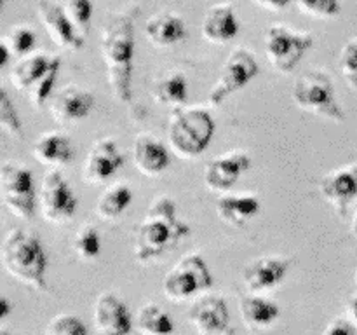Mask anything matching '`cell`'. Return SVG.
Here are the masks:
<instances>
[{
  "label": "cell",
  "mask_w": 357,
  "mask_h": 335,
  "mask_svg": "<svg viewBox=\"0 0 357 335\" xmlns=\"http://www.w3.org/2000/svg\"><path fill=\"white\" fill-rule=\"evenodd\" d=\"M101 56L112 94L121 103L132 100V56H135V14L114 13L101 27Z\"/></svg>",
  "instance_id": "cell-1"
},
{
  "label": "cell",
  "mask_w": 357,
  "mask_h": 335,
  "mask_svg": "<svg viewBox=\"0 0 357 335\" xmlns=\"http://www.w3.org/2000/svg\"><path fill=\"white\" fill-rule=\"evenodd\" d=\"M190 234V225L176 216V202L160 195L150 202L145 218L138 225L132 241V257L138 264H149L173 250Z\"/></svg>",
  "instance_id": "cell-2"
},
{
  "label": "cell",
  "mask_w": 357,
  "mask_h": 335,
  "mask_svg": "<svg viewBox=\"0 0 357 335\" xmlns=\"http://www.w3.org/2000/svg\"><path fill=\"white\" fill-rule=\"evenodd\" d=\"M0 262L17 283L35 292H47V255L35 232L21 227L10 229L0 244Z\"/></svg>",
  "instance_id": "cell-3"
},
{
  "label": "cell",
  "mask_w": 357,
  "mask_h": 335,
  "mask_svg": "<svg viewBox=\"0 0 357 335\" xmlns=\"http://www.w3.org/2000/svg\"><path fill=\"white\" fill-rule=\"evenodd\" d=\"M215 131L216 122L209 108L201 105L174 108L166 128L167 145L180 159H197L211 145Z\"/></svg>",
  "instance_id": "cell-4"
},
{
  "label": "cell",
  "mask_w": 357,
  "mask_h": 335,
  "mask_svg": "<svg viewBox=\"0 0 357 335\" xmlns=\"http://www.w3.org/2000/svg\"><path fill=\"white\" fill-rule=\"evenodd\" d=\"M59 66V56H52L45 51H33L14 63L9 70V80L14 89L26 94L31 107L38 110L54 94Z\"/></svg>",
  "instance_id": "cell-5"
},
{
  "label": "cell",
  "mask_w": 357,
  "mask_h": 335,
  "mask_svg": "<svg viewBox=\"0 0 357 335\" xmlns=\"http://www.w3.org/2000/svg\"><path fill=\"white\" fill-rule=\"evenodd\" d=\"M291 98L300 110L335 124L345 122V112L337 100L333 80L324 70L314 68L296 77Z\"/></svg>",
  "instance_id": "cell-6"
},
{
  "label": "cell",
  "mask_w": 357,
  "mask_h": 335,
  "mask_svg": "<svg viewBox=\"0 0 357 335\" xmlns=\"http://www.w3.org/2000/svg\"><path fill=\"white\" fill-rule=\"evenodd\" d=\"M213 288V274L201 253H187L166 272L162 292L173 302L199 299Z\"/></svg>",
  "instance_id": "cell-7"
},
{
  "label": "cell",
  "mask_w": 357,
  "mask_h": 335,
  "mask_svg": "<svg viewBox=\"0 0 357 335\" xmlns=\"http://www.w3.org/2000/svg\"><path fill=\"white\" fill-rule=\"evenodd\" d=\"M0 201L16 218H33L38 209V192L35 191L33 174L17 161L0 164Z\"/></svg>",
  "instance_id": "cell-8"
},
{
  "label": "cell",
  "mask_w": 357,
  "mask_h": 335,
  "mask_svg": "<svg viewBox=\"0 0 357 335\" xmlns=\"http://www.w3.org/2000/svg\"><path fill=\"white\" fill-rule=\"evenodd\" d=\"M312 44V34L295 30L284 23L271 24L265 31V56L272 68L284 75L295 70Z\"/></svg>",
  "instance_id": "cell-9"
},
{
  "label": "cell",
  "mask_w": 357,
  "mask_h": 335,
  "mask_svg": "<svg viewBox=\"0 0 357 335\" xmlns=\"http://www.w3.org/2000/svg\"><path fill=\"white\" fill-rule=\"evenodd\" d=\"M260 72L257 58L246 47H236L227 56L208 94L209 107H220L229 96L244 89Z\"/></svg>",
  "instance_id": "cell-10"
},
{
  "label": "cell",
  "mask_w": 357,
  "mask_h": 335,
  "mask_svg": "<svg viewBox=\"0 0 357 335\" xmlns=\"http://www.w3.org/2000/svg\"><path fill=\"white\" fill-rule=\"evenodd\" d=\"M38 211L52 225H63L77 211L73 188L59 170H49L38 187Z\"/></svg>",
  "instance_id": "cell-11"
},
{
  "label": "cell",
  "mask_w": 357,
  "mask_h": 335,
  "mask_svg": "<svg viewBox=\"0 0 357 335\" xmlns=\"http://www.w3.org/2000/svg\"><path fill=\"white\" fill-rule=\"evenodd\" d=\"M253 166V159L246 150H229L216 156L204 166L202 181L206 188L215 194H227Z\"/></svg>",
  "instance_id": "cell-12"
},
{
  "label": "cell",
  "mask_w": 357,
  "mask_h": 335,
  "mask_svg": "<svg viewBox=\"0 0 357 335\" xmlns=\"http://www.w3.org/2000/svg\"><path fill=\"white\" fill-rule=\"evenodd\" d=\"M126 157L114 138H101L91 145L82 164V180L87 185H105L124 166Z\"/></svg>",
  "instance_id": "cell-13"
},
{
  "label": "cell",
  "mask_w": 357,
  "mask_h": 335,
  "mask_svg": "<svg viewBox=\"0 0 357 335\" xmlns=\"http://www.w3.org/2000/svg\"><path fill=\"white\" fill-rule=\"evenodd\" d=\"M291 260L281 255H267L248 262L243 269V283L248 293H265L279 288L288 276Z\"/></svg>",
  "instance_id": "cell-14"
},
{
  "label": "cell",
  "mask_w": 357,
  "mask_h": 335,
  "mask_svg": "<svg viewBox=\"0 0 357 335\" xmlns=\"http://www.w3.org/2000/svg\"><path fill=\"white\" fill-rule=\"evenodd\" d=\"M188 321L199 335H234L227 300L218 295L195 299L188 311Z\"/></svg>",
  "instance_id": "cell-15"
},
{
  "label": "cell",
  "mask_w": 357,
  "mask_h": 335,
  "mask_svg": "<svg viewBox=\"0 0 357 335\" xmlns=\"http://www.w3.org/2000/svg\"><path fill=\"white\" fill-rule=\"evenodd\" d=\"M319 194L330 202L340 218H345L351 202L357 198V163L333 168L319 180Z\"/></svg>",
  "instance_id": "cell-16"
},
{
  "label": "cell",
  "mask_w": 357,
  "mask_h": 335,
  "mask_svg": "<svg viewBox=\"0 0 357 335\" xmlns=\"http://www.w3.org/2000/svg\"><path fill=\"white\" fill-rule=\"evenodd\" d=\"M93 323L98 335H131L132 316L124 300L112 292L98 295L93 309Z\"/></svg>",
  "instance_id": "cell-17"
},
{
  "label": "cell",
  "mask_w": 357,
  "mask_h": 335,
  "mask_svg": "<svg viewBox=\"0 0 357 335\" xmlns=\"http://www.w3.org/2000/svg\"><path fill=\"white\" fill-rule=\"evenodd\" d=\"M37 16L40 20L42 27L47 31L52 44L58 45L59 49L79 51L84 45V37H80L72 21L68 20L63 6L51 2V0H38Z\"/></svg>",
  "instance_id": "cell-18"
},
{
  "label": "cell",
  "mask_w": 357,
  "mask_h": 335,
  "mask_svg": "<svg viewBox=\"0 0 357 335\" xmlns=\"http://www.w3.org/2000/svg\"><path fill=\"white\" fill-rule=\"evenodd\" d=\"M94 107V96L84 87L68 84L52 94L49 100V114L58 124H72L86 119Z\"/></svg>",
  "instance_id": "cell-19"
},
{
  "label": "cell",
  "mask_w": 357,
  "mask_h": 335,
  "mask_svg": "<svg viewBox=\"0 0 357 335\" xmlns=\"http://www.w3.org/2000/svg\"><path fill=\"white\" fill-rule=\"evenodd\" d=\"M132 164L145 177H159L169 168L171 157L167 147L152 133H138L131 147Z\"/></svg>",
  "instance_id": "cell-20"
},
{
  "label": "cell",
  "mask_w": 357,
  "mask_h": 335,
  "mask_svg": "<svg viewBox=\"0 0 357 335\" xmlns=\"http://www.w3.org/2000/svg\"><path fill=\"white\" fill-rule=\"evenodd\" d=\"M261 202L253 192L222 194L215 202L216 216L222 223L232 229H244L260 213Z\"/></svg>",
  "instance_id": "cell-21"
},
{
  "label": "cell",
  "mask_w": 357,
  "mask_h": 335,
  "mask_svg": "<svg viewBox=\"0 0 357 335\" xmlns=\"http://www.w3.org/2000/svg\"><path fill=\"white\" fill-rule=\"evenodd\" d=\"M202 37L213 44H225L239 34V20L230 2L213 3L204 13L201 23Z\"/></svg>",
  "instance_id": "cell-22"
},
{
  "label": "cell",
  "mask_w": 357,
  "mask_h": 335,
  "mask_svg": "<svg viewBox=\"0 0 357 335\" xmlns=\"http://www.w3.org/2000/svg\"><path fill=\"white\" fill-rule=\"evenodd\" d=\"M145 37L155 47H171L187 38V24L174 10H160L145 21Z\"/></svg>",
  "instance_id": "cell-23"
},
{
  "label": "cell",
  "mask_w": 357,
  "mask_h": 335,
  "mask_svg": "<svg viewBox=\"0 0 357 335\" xmlns=\"http://www.w3.org/2000/svg\"><path fill=\"white\" fill-rule=\"evenodd\" d=\"M31 156L37 163L58 170L73 159V147L68 136L61 131H45L35 140Z\"/></svg>",
  "instance_id": "cell-24"
},
{
  "label": "cell",
  "mask_w": 357,
  "mask_h": 335,
  "mask_svg": "<svg viewBox=\"0 0 357 335\" xmlns=\"http://www.w3.org/2000/svg\"><path fill=\"white\" fill-rule=\"evenodd\" d=\"M239 314L250 330H267L281 318V307L268 297L246 293L239 299Z\"/></svg>",
  "instance_id": "cell-25"
},
{
  "label": "cell",
  "mask_w": 357,
  "mask_h": 335,
  "mask_svg": "<svg viewBox=\"0 0 357 335\" xmlns=\"http://www.w3.org/2000/svg\"><path fill=\"white\" fill-rule=\"evenodd\" d=\"M153 100L164 107L181 108L187 107L188 100V84L187 77L180 70H171V72L162 73L157 77L150 89Z\"/></svg>",
  "instance_id": "cell-26"
},
{
  "label": "cell",
  "mask_w": 357,
  "mask_h": 335,
  "mask_svg": "<svg viewBox=\"0 0 357 335\" xmlns=\"http://www.w3.org/2000/svg\"><path fill=\"white\" fill-rule=\"evenodd\" d=\"M132 202V191L128 184H112L103 191L94 204V213L105 222L119 218Z\"/></svg>",
  "instance_id": "cell-27"
},
{
  "label": "cell",
  "mask_w": 357,
  "mask_h": 335,
  "mask_svg": "<svg viewBox=\"0 0 357 335\" xmlns=\"http://www.w3.org/2000/svg\"><path fill=\"white\" fill-rule=\"evenodd\" d=\"M138 330L143 335H173L174 325L169 314L159 306V304L146 302L145 306L139 307L138 318Z\"/></svg>",
  "instance_id": "cell-28"
},
{
  "label": "cell",
  "mask_w": 357,
  "mask_h": 335,
  "mask_svg": "<svg viewBox=\"0 0 357 335\" xmlns=\"http://www.w3.org/2000/svg\"><path fill=\"white\" fill-rule=\"evenodd\" d=\"M72 250L75 251L77 257L84 262H91L94 258L100 257L101 251V236L100 230L94 225L87 223V225L80 227L75 232L72 241Z\"/></svg>",
  "instance_id": "cell-29"
},
{
  "label": "cell",
  "mask_w": 357,
  "mask_h": 335,
  "mask_svg": "<svg viewBox=\"0 0 357 335\" xmlns=\"http://www.w3.org/2000/svg\"><path fill=\"white\" fill-rule=\"evenodd\" d=\"M2 40L9 45L13 58H23L33 52L35 47V31L28 24H16L2 37Z\"/></svg>",
  "instance_id": "cell-30"
},
{
  "label": "cell",
  "mask_w": 357,
  "mask_h": 335,
  "mask_svg": "<svg viewBox=\"0 0 357 335\" xmlns=\"http://www.w3.org/2000/svg\"><path fill=\"white\" fill-rule=\"evenodd\" d=\"M0 128L3 133L13 136L14 140L23 138V126H21V119L17 115L16 107L10 101L9 94H7L6 87L0 89Z\"/></svg>",
  "instance_id": "cell-31"
},
{
  "label": "cell",
  "mask_w": 357,
  "mask_h": 335,
  "mask_svg": "<svg viewBox=\"0 0 357 335\" xmlns=\"http://www.w3.org/2000/svg\"><path fill=\"white\" fill-rule=\"evenodd\" d=\"M66 16L72 21L75 30L79 31L80 37L86 38L89 34L91 24V14H93V2L91 0H66L65 6Z\"/></svg>",
  "instance_id": "cell-32"
},
{
  "label": "cell",
  "mask_w": 357,
  "mask_h": 335,
  "mask_svg": "<svg viewBox=\"0 0 357 335\" xmlns=\"http://www.w3.org/2000/svg\"><path fill=\"white\" fill-rule=\"evenodd\" d=\"M44 335H89L87 327L73 314H58L45 325Z\"/></svg>",
  "instance_id": "cell-33"
},
{
  "label": "cell",
  "mask_w": 357,
  "mask_h": 335,
  "mask_svg": "<svg viewBox=\"0 0 357 335\" xmlns=\"http://www.w3.org/2000/svg\"><path fill=\"white\" fill-rule=\"evenodd\" d=\"M338 70L349 87L357 89V37L351 38L342 47L338 56Z\"/></svg>",
  "instance_id": "cell-34"
},
{
  "label": "cell",
  "mask_w": 357,
  "mask_h": 335,
  "mask_svg": "<svg viewBox=\"0 0 357 335\" xmlns=\"http://www.w3.org/2000/svg\"><path fill=\"white\" fill-rule=\"evenodd\" d=\"M300 10L317 20H333L340 14V0H296Z\"/></svg>",
  "instance_id": "cell-35"
},
{
  "label": "cell",
  "mask_w": 357,
  "mask_h": 335,
  "mask_svg": "<svg viewBox=\"0 0 357 335\" xmlns=\"http://www.w3.org/2000/svg\"><path fill=\"white\" fill-rule=\"evenodd\" d=\"M323 335H357V328L345 318H337L324 328Z\"/></svg>",
  "instance_id": "cell-36"
},
{
  "label": "cell",
  "mask_w": 357,
  "mask_h": 335,
  "mask_svg": "<svg viewBox=\"0 0 357 335\" xmlns=\"http://www.w3.org/2000/svg\"><path fill=\"white\" fill-rule=\"evenodd\" d=\"M257 6L260 7H265V9H271V10H279L282 9V7L288 6L291 0H253Z\"/></svg>",
  "instance_id": "cell-37"
},
{
  "label": "cell",
  "mask_w": 357,
  "mask_h": 335,
  "mask_svg": "<svg viewBox=\"0 0 357 335\" xmlns=\"http://www.w3.org/2000/svg\"><path fill=\"white\" fill-rule=\"evenodd\" d=\"M10 58H13V54H10L9 45H7L6 42L0 38V66H2V68H6V66L9 65Z\"/></svg>",
  "instance_id": "cell-38"
},
{
  "label": "cell",
  "mask_w": 357,
  "mask_h": 335,
  "mask_svg": "<svg viewBox=\"0 0 357 335\" xmlns=\"http://www.w3.org/2000/svg\"><path fill=\"white\" fill-rule=\"evenodd\" d=\"M347 316L351 323H354L357 327V295L352 297L347 302Z\"/></svg>",
  "instance_id": "cell-39"
},
{
  "label": "cell",
  "mask_w": 357,
  "mask_h": 335,
  "mask_svg": "<svg viewBox=\"0 0 357 335\" xmlns=\"http://www.w3.org/2000/svg\"><path fill=\"white\" fill-rule=\"evenodd\" d=\"M0 306H2V320H7V316H9L10 313V302L7 297H2V302H0Z\"/></svg>",
  "instance_id": "cell-40"
},
{
  "label": "cell",
  "mask_w": 357,
  "mask_h": 335,
  "mask_svg": "<svg viewBox=\"0 0 357 335\" xmlns=\"http://www.w3.org/2000/svg\"><path fill=\"white\" fill-rule=\"evenodd\" d=\"M351 232L357 239V209L354 211V215H352V220H351Z\"/></svg>",
  "instance_id": "cell-41"
},
{
  "label": "cell",
  "mask_w": 357,
  "mask_h": 335,
  "mask_svg": "<svg viewBox=\"0 0 357 335\" xmlns=\"http://www.w3.org/2000/svg\"><path fill=\"white\" fill-rule=\"evenodd\" d=\"M0 335H13V334H9V332H7L6 328H2V330H0Z\"/></svg>",
  "instance_id": "cell-42"
},
{
  "label": "cell",
  "mask_w": 357,
  "mask_h": 335,
  "mask_svg": "<svg viewBox=\"0 0 357 335\" xmlns=\"http://www.w3.org/2000/svg\"><path fill=\"white\" fill-rule=\"evenodd\" d=\"M356 285H357V272H356Z\"/></svg>",
  "instance_id": "cell-43"
}]
</instances>
